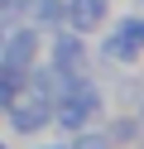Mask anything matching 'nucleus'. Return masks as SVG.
I'll return each mask as SVG.
<instances>
[{
  "label": "nucleus",
  "instance_id": "nucleus-6",
  "mask_svg": "<svg viewBox=\"0 0 144 149\" xmlns=\"http://www.w3.org/2000/svg\"><path fill=\"white\" fill-rule=\"evenodd\" d=\"M72 149H111V139H106V135H82Z\"/></svg>",
  "mask_w": 144,
  "mask_h": 149
},
{
  "label": "nucleus",
  "instance_id": "nucleus-4",
  "mask_svg": "<svg viewBox=\"0 0 144 149\" xmlns=\"http://www.w3.org/2000/svg\"><path fill=\"white\" fill-rule=\"evenodd\" d=\"M53 58H63V63H53V68H82L86 53H82V43H77L72 34H63V39H53Z\"/></svg>",
  "mask_w": 144,
  "mask_h": 149
},
{
  "label": "nucleus",
  "instance_id": "nucleus-7",
  "mask_svg": "<svg viewBox=\"0 0 144 149\" xmlns=\"http://www.w3.org/2000/svg\"><path fill=\"white\" fill-rule=\"evenodd\" d=\"M0 149H5V144H0Z\"/></svg>",
  "mask_w": 144,
  "mask_h": 149
},
{
  "label": "nucleus",
  "instance_id": "nucleus-3",
  "mask_svg": "<svg viewBox=\"0 0 144 149\" xmlns=\"http://www.w3.org/2000/svg\"><path fill=\"white\" fill-rule=\"evenodd\" d=\"M67 19H72L77 29H96V24L106 19V0H72Z\"/></svg>",
  "mask_w": 144,
  "mask_h": 149
},
{
  "label": "nucleus",
  "instance_id": "nucleus-5",
  "mask_svg": "<svg viewBox=\"0 0 144 149\" xmlns=\"http://www.w3.org/2000/svg\"><path fill=\"white\" fill-rule=\"evenodd\" d=\"M120 39L134 43V48H144V19H120Z\"/></svg>",
  "mask_w": 144,
  "mask_h": 149
},
{
  "label": "nucleus",
  "instance_id": "nucleus-1",
  "mask_svg": "<svg viewBox=\"0 0 144 149\" xmlns=\"http://www.w3.org/2000/svg\"><path fill=\"white\" fill-rule=\"evenodd\" d=\"M48 116H53V111H48V101H43V96H34V101H19V106L10 111V125H15L19 135H34V130H43V125H48Z\"/></svg>",
  "mask_w": 144,
  "mask_h": 149
},
{
  "label": "nucleus",
  "instance_id": "nucleus-2",
  "mask_svg": "<svg viewBox=\"0 0 144 149\" xmlns=\"http://www.w3.org/2000/svg\"><path fill=\"white\" fill-rule=\"evenodd\" d=\"M34 53H38V39H34V29H19L15 39H10V48H5V68L24 77V68L34 63Z\"/></svg>",
  "mask_w": 144,
  "mask_h": 149
}]
</instances>
